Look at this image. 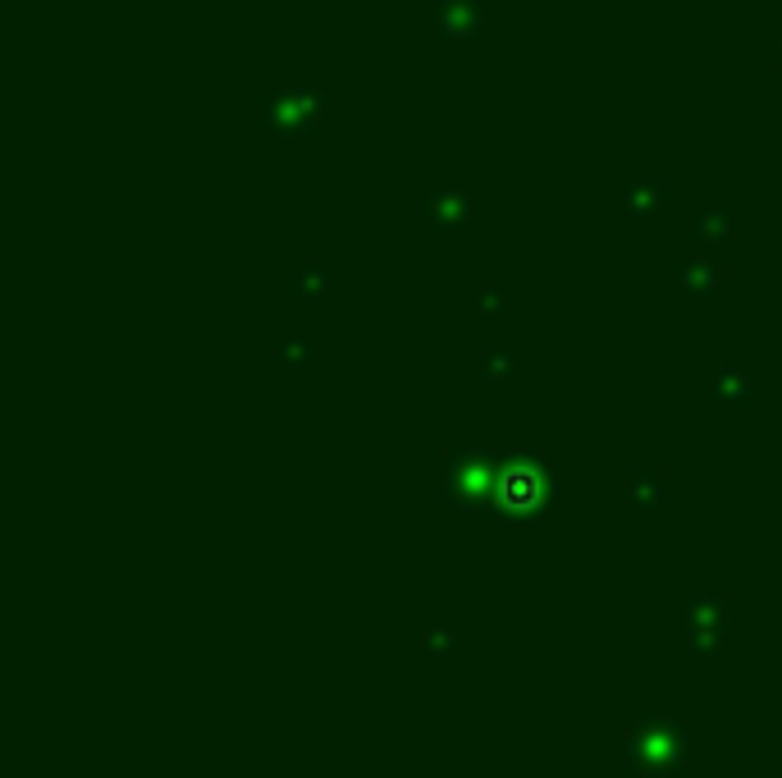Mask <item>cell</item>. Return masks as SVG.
Wrapping results in <instances>:
<instances>
[{
  "label": "cell",
  "mask_w": 782,
  "mask_h": 778,
  "mask_svg": "<svg viewBox=\"0 0 782 778\" xmlns=\"http://www.w3.org/2000/svg\"><path fill=\"white\" fill-rule=\"evenodd\" d=\"M480 0H439V37L444 42H476L480 37Z\"/></svg>",
  "instance_id": "1"
},
{
  "label": "cell",
  "mask_w": 782,
  "mask_h": 778,
  "mask_svg": "<svg viewBox=\"0 0 782 778\" xmlns=\"http://www.w3.org/2000/svg\"><path fill=\"white\" fill-rule=\"evenodd\" d=\"M659 193H663V179H641V183H631V202H637V198H641V202H654Z\"/></svg>",
  "instance_id": "2"
},
{
  "label": "cell",
  "mask_w": 782,
  "mask_h": 778,
  "mask_svg": "<svg viewBox=\"0 0 782 778\" xmlns=\"http://www.w3.org/2000/svg\"><path fill=\"white\" fill-rule=\"evenodd\" d=\"M773 55H778V64H782V23H773Z\"/></svg>",
  "instance_id": "3"
}]
</instances>
